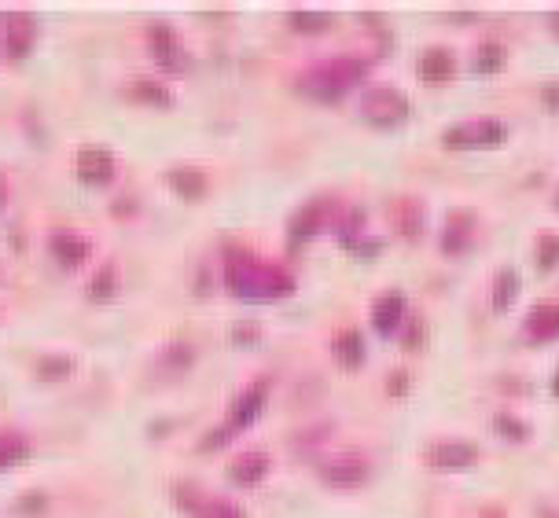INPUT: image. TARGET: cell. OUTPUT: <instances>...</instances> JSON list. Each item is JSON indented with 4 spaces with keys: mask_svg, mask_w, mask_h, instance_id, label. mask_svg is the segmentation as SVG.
<instances>
[{
    "mask_svg": "<svg viewBox=\"0 0 559 518\" xmlns=\"http://www.w3.org/2000/svg\"><path fill=\"white\" fill-rule=\"evenodd\" d=\"M479 456V445L468 438H442L423 452V460H427L431 471H468V467L479 463Z\"/></svg>",
    "mask_w": 559,
    "mask_h": 518,
    "instance_id": "cell-8",
    "label": "cell"
},
{
    "mask_svg": "<svg viewBox=\"0 0 559 518\" xmlns=\"http://www.w3.org/2000/svg\"><path fill=\"white\" fill-rule=\"evenodd\" d=\"M390 221H394V228H398L401 239L416 243V239L423 236L427 210H423V203L416 199V195H401V199H394V203H390Z\"/></svg>",
    "mask_w": 559,
    "mask_h": 518,
    "instance_id": "cell-13",
    "label": "cell"
},
{
    "mask_svg": "<svg viewBox=\"0 0 559 518\" xmlns=\"http://www.w3.org/2000/svg\"><path fill=\"white\" fill-rule=\"evenodd\" d=\"M534 261L541 272H556L559 269V232H541L534 247Z\"/></svg>",
    "mask_w": 559,
    "mask_h": 518,
    "instance_id": "cell-28",
    "label": "cell"
},
{
    "mask_svg": "<svg viewBox=\"0 0 559 518\" xmlns=\"http://www.w3.org/2000/svg\"><path fill=\"white\" fill-rule=\"evenodd\" d=\"M508 140V125L493 114H479V118H464V122L449 125L442 133L445 147H501Z\"/></svg>",
    "mask_w": 559,
    "mask_h": 518,
    "instance_id": "cell-5",
    "label": "cell"
},
{
    "mask_svg": "<svg viewBox=\"0 0 559 518\" xmlns=\"http://www.w3.org/2000/svg\"><path fill=\"white\" fill-rule=\"evenodd\" d=\"M541 100H545L552 111H559V81H548L545 89H541Z\"/></svg>",
    "mask_w": 559,
    "mask_h": 518,
    "instance_id": "cell-34",
    "label": "cell"
},
{
    "mask_svg": "<svg viewBox=\"0 0 559 518\" xmlns=\"http://www.w3.org/2000/svg\"><path fill=\"white\" fill-rule=\"evenodd\" d=\"M534 515H537V518H559V507H556V504H548V500H537V504H534Z\"/></svg>",
    "mask_w": 559,
    "mask_h": 518,
    "instance_id": "cell-35",
    "label": "cell"
},
{
    "mask_svg": "<svg viewBox=\"0 0 559 518\" xmlns=\"http://www.w3.org/2000/svg\"><path fill=\"white\" fill-rule=\"evenodd\" d=\"M552 394L559 397V368H556V375H552Z\"/></svg>",
    "mask_w": 559,
    "mask_h": 518,
    "instance_id": "cell-37",
    "label": "cell"
},
{
    "mask_svg": "<svg viewBox=\"0 0 559 518\" xmlns=\"http://www.w3.org/2000/svg\"><path fill=\"white\" fill-rule=\"evenodd\" d=\"M225 287L236 298H287L295 294V272L280 261L254 258L247 250H232L225 261Z\"/></svg>",
    "mask_w": 559,
    "mask_h": 518,
    "instance_id": "cell-1",
    "label": "cell"
},
{
    "mask_svg": "<svg viewBox=\"0 0 559 518\" xmlns=\"http://www.w3.org/2000/svg\"><path fill=\"white\" fill-rule=\"evenodd\" d=\"M70 372V357H45L41 361V375L45 379H56V375H67Z\"/></svg>",
    "mask_w": 559,
    "mask_h": 518,
    "instance_id": "cell-31",
    "label": "cell"
},
{
    "mask_svg": "<svg viewBox=\"0 0 559 518\" xmlns=\"http://www.w3.org/2000/svg\"><path fill=\"white\" fill-rule=\"evenodd\" d=\"M508 67V48L501 45V41H482L479 48H475V70L479 74H497V70Z\"/></svg>",
    "mask_w": 559,
    "mask_h": 518,
    "instance_id": "cell-24",
    "label": "cell"
},
{
    "mask_svg": "<svg viewBox=\"0 0 559 518\" xmlns=\"http://www.w3.org/2000/svg\"><path fill=\"white\" fill-rule=\"evenodd\" d=\"M115 291H118V265H115V261H107L103 269L92 272V280H89V298L103 302V298H115Z\"/></svg>",
    "mask_w": 559,
    "mask_h": 518,
    "instance_id": "cell-26",
    "label": "cell"
},
{
    "mask_svg": "<svg viewBox=\"0 0 559 518\" xmlns=\"http://www.w3.org/2000/svg\"><path fill=\"white\" fill-rule=\"evenodd\" d=\"M48 247H52V254H56L59 265H67V269H78L92 250L89 239L78 236V232H56V236L48 239Z\"/></svg>",
    "mask_w": 559,
    "mask_h": 518,
    "instance_id": "cell-19",
    "label": "cell"
},
{
    "mask_svg": "<svg viewBox=\"0 0 559 518\" xmlns=\"http://www.w3.org/2000/svg\"><path fill=\"white\" fill-rule=\"evenodd\" d=\"M170 188L181 199H203L206 195V173L203 169H192V166H177L170 173Z\"/></svg>",
    "mask_w": 559,
    "mask_h": 518,
    "instance_id": "cell-22",
    "label": "cell"
},
{
    "mask_svg": "<svg viewBox=\"0 0 559 518\" xmlns=\"http://www.w3.org/2000/svg\"><path fill=\"white\" fill-rule=\"evenodd\" d=\"M548 23H552V30H556V34H559V12L548 15Z\"/></svg>",
    "mask_w": 559,
    "mask_h": 518,
    "instance_id": "cell-36",
    "label": "cell"
},
{
    "mask_svg": "<svg viewBox=\"0 0 559 518\" xmlns=\"http://www.w3.org/2000/svg\"><path fill=\"white\" fill-rule=\"evenodd\" d=\"M331 353H335V361L343 364V368H361V361H365V338H361V331H354V327L339 331V335L331 338Z\"/></svg>",
    "mask_w": 559,
    "mask_h": 518,
    "instance_id": "cell-20",
    "label": "cell"
},
{
    "mask_svg": "<svg viewBox=\"0 0 559 518\" xmlns=\"http://www.w3.org/2000/svg\"><path fill=\"white\" fill-rule=\"evenodd\" d=\"M192 361H195L192 346H170V350L162 353V364H177V368H188Z\"/></svg>",
    "mask_w": 559,
    "mask_h": 518,
    "instance_id": "cell-30",
    "label": "cell"
},
{
    "mask_svg": "<svg viewBox=\"0 0 559 518\" xmlns=\"http://www.w3.org/2000/svg\"><path fill=\"white\" fill-rule=\"evenodd\" d=\"M372 74V56H361V52H343V56H328L320 59L317 67H309L302 74V92H309L313 100H343L346 92L361 85V81Z\"/></svg>",
    "mask_w": 559,
    "mask_h": 518,
    "instance_id": "cell-2",
    "label": "cell"
},
{
    "mask_svg": "<svg viewBox=\"0 0 559 518\" xmlns=\"http://www.w3.org/2000/svg\"><path fill=\"white\" fill-rule=\"evenodd\" d=\"M37 41V19L30 12L8 15V30H4V52L8 59H26Z\"/></svg>",
    "mask_w": 559,
    "mask_h": 518,
    "instance_id": "cell-12",
    "label": "cell"
},
{
    "mask_svg": "<svg viewBox=\"0 0 559 518\" xmlns=\"http://www.w3.org/2000/svg\"><path fill=\"white\" fill-rule=\"evenodd\" d=\"M265 401H269V379H254V383L247 386V390H243V394L236 397V401H232L229 419H225V427H217V430H210V434H206L203 449H206V452L217 449V445H225V441H229L232 434H240V430L251 427L254 419L262 416Z\"/></svg>",
    "mask_w": 559,
    "mask_h": 518,
    "instance_id": "cell-3",
    "label": "cell"
},
{
    "mask_svg": "<svg viewBox=\"0 0 559 518\" xmlns=\"http://www.w3.org/2000/svg\"><path fill=\"white\" fill-rule=\"evenodd\" d=\"M523 335L537 346L556 342L559 338V302H537L530 313L523 316Z\"/></svg>",
    "mask_w": 559,
    "mask_h": 518,
    "instance_id": "cell-10",
    "label": "cell"
},
{
    "mask_svg": "<svg viewBox=\"0 0 559 518\" xmlns=\"http://www.w3.org/2000/svg\"><path fill=\"white\" fill-rule=\"evenodd\" d=\"M269 467H273V463H269V456H265L262 449H247L229 463V478L236 485H258V482H265Z\"/></svg>",
    "mask_w": 559,
    "mask_h": 518,
    "instance_id": "cell-18",
    "label": "cell"
},
{
    "mask_svg": "<svg viewBox=\"0 0 559 518\" xmlns=\"http://www.w3.org/2000/svg\"><path fill=\"white\" fill-rule=\"evenodd\" d=\"M129 96L140 103H151V107H170L173 96L170 89L162 85V81H151V78H137L133 85H129Z\"/></svg>",
    "mask_w": 559,
    "mask_h": 518,
    "instance_id": "cell-25",
    "label": "cell"
},
{
    "mask_svg": "<svg viewBox=\"0 0 559 518\" xmlns=\"http://www.w3.org/2000/svg\"><path fill=\"white\" fill-rule=\"evenodd\" d=\"M320 478L331 489H361L372 478V460H365L361 452H339L320 463Z\"/></svg>",
    "mask_w": 559,
    "mask_h": 518,
    "instance_id": "cell-7",
    "label": "cell"
},
{
    "mask_svg": "<svg viewBox=\"0 0 559 518\" xmlns=\"http://www.w3.org/2000/svg\"><path fill=\"white\" fill-rule=\"evenodd\" d=\"M324 217H328V206H324V199H313V203L302 206V210L291 217V228H287V236H291V247H302L306 239L317 236L320 225H324Z\"/></svg>",
    "mask_w": 559,
    "mask_h": 518,
    "instance_id": "cell-17",
    "label": "cell"
},
{
    "mask_svg": "<svg viewBox=\"0 0 559 518\" xmlns=\"http://www.w3.org/2000/svg\"><path fill=\"white\" fill-rule=\"evenodd\" d=\"M74 169L85 184H107L115 177V155L107 147H81L74 158Z\"/></svg>",
    "mask_w": 559,
    "mask_h": 518,
    "instance_id": "cell-14",
    "label": "cell"
},
{
    "mask_svg": "<svg viewBox=\"0 0 559 518\" xmlns=\"http://www.w3.org/2000/svg\"><path fill=\"white\" fill-rule=\"evenodd\" d=\"M287 23L295 34H324L331 26V15L328 12H306V8H295V12L287 15Z\"/></svg>",
    "mask_w": 559,
    "mask_h": 518,
    "instance_id": "cell-27",
    "label": "cell"
},
{
    "mask_svg": "<svg viewBox=\"0 0 559 518\" xmlns=\"http://www.w3.org/2000/svg\"><path fill=\"white\" fill-rule=\"evenodd\" d=\"M420 338H423L420 320H405V346H420Z\"/></svg>",
    "mask_w": 559,
    "mask_h": 518,
    "instance_id": "cell-33",
    "label": "cell"
},
{
    "mask_svg": "<svg viewBox=\"0 0 559 518\" xmlns=\"http://www.w3.org/2000/svg\"><path fill=\"white\" fill-rule=\"evenodd\" d=\"M493 430H497L504 441H515V445H526V441L534 438V427H530L526 419L515 416V412H497V416H493Z\"/></svg>",
    "mask_w": 559,
    "mask_h": 518,
    "instance_id": "cell-23",
    "label": "cell"
},
{
    "mask_svg": "<svg viewBox=\"0 0 559 518\" xmlns=\"http://www.w3.org/2000/svg\"><path fill=\"white\" fill-rule=\"evenodd\" d=\"M552 203H556V210H559V188H556V199H552Z\"/></svg>",
    "mask_w": 559,
    "mask_h": 518,
    "instance_id": "cell-39",
    "label": "cell"
},
{
    "mask_svg": "<svg viewBox=\"0 0 559 518\" xmlns=\"http://www.w3.org/2000/svg\"><path fill=\"white\" fill-rule=\"evenodd\" d=\"M148 48L151 56H155V63L166 70H184L188 67V52H184L181 37H177V30L166 23H155L148 30Z\"/></svg>",
    "mask_w": 559,
    "mask_h": 518,
    "instance_id": "cell-9",
    "label": "cell"
},
{
    "mask_svg": "<svg viewBox=\"0 0 559 518\" xmlns=\"http://www.w3.org/2000/svg\"><path fill=\"white\" fill-rule=\"evenodd\" d=\"M416 74H420L427 85H442V81H449L453 74H457V56H453L445 45L423 48L420 59H416Z\"/></svg>",
    "mask_w": 559,
    "mask_h": 518,
    "instance_id": "cell-15",
    "label": "cell"
},
{
    "mask_svg": "<svg viewBox=\"0 0 559 518\" xmlns=\"http://www.w3.org/2000/svg\"><path fill=\"white\" fill-rule=\"evenodd\" d=\"M519 287H523V280H519V272L515 269L497 272V276H493V287H490L493 313H508V309L515 305V298H519Z\"/></svg>",
    "mask_w": 559,
    "mask_h": 518,
    "instance_id": "cell-21",
    "label": "cell"
},
{
    "mask_svg": "<svg viewBox=\"0 0 559 518\" xmlns=\"http://www.w3.org/2000/svg\"><path fill=\"white\" fill-rule=\"evenodd\" d=\"M173 504L181 507L188 518H247L240 504H232V500L217 493H206L199 485H177L173 489Z\"/></svg>",
    "mask_w": 559,
    "mask_h": 518,
    "instance_id": "cell-6",
    "label": "cell"
},
{
    "mask_svg": "<svg viewBox=\"0 0 559 518\" xmlns=\"http://www.w3.org/2000/svg\"><path fill=\"white\" fill-rule=\"evenodd\" d=\"M30 456V441L23 434H0V471Z\"/></svg>",
    "mask_w": 559,
    "mask_h": 518,
    "instance_id": "cell-29",
    "label": "cell"
},
{
    "mask_svg": "<svg viewBox=\"0 0 559 518\" xmlns=\"http://www.w3.org/2000/svg\"><path fill=\"white\" fill-rule=\"evenodd\" d=\"M361 114H365L372 125H383V129H387V125H401L409 118L412 103L398 85L379 81V85H368V89L361 92Z\"/></svg>",
    "mask_w": 559,
    "mask_h": 518,
    "instance_id": "cell-4",
    "label": "cell"
},
{
    "mask_svg": "<svg viewBox=\"0 0 559 518\" xmlns=\"http://www.w3.org/2000/svg\"><path fill=\"white\" fill-rule=\"evenodd\" d=\"M475 243V217L468 210H457V214L445 217V228H442V254H464V250Z\"/></svg>",
    "mask_w": 559,
    "mask_h": 518,
    "instance_id": "cell-16",
    "label": "cell"
},
{
    "mask_svg": "<svg viewBox=\"0 0 559 518\" xmlns=\"http://www.w3.org/2000/svg\"><path fill=\"white\" fill-rule=\"evenodd\" d=\"M405 313H409L405 294L398 291L379 294L376 302H372V327H376L379 335H398L401 327H405Z\"/></svg>",
    "mask_w": 559,
    "mask_h": 518,
    "instance_id": "cell-11",
    "label": "cell"
},
{
    "mask_svg": "<svg viewBox=\"0 0 559 518\" xmlns=\"http://www.w3.org/2000/svg\"><path fill=\"white\" fill-rule=\"evenodd\" d=\"M387 390H390V394H409V372H405V368H398V372H390Z\"/></svg>",
    "mask_w": 559,
    "mask_h": 518,
    "instance_id": "cell-32",
    "label": "cell"
},
{
    "mask_svg": "<svg viewBox=\"0 0 559 518\" xmlns=\"http://www.w3.org/2000/svg\"><path fill=\"white\" fill-rule=\"evenodd\" d=\"M0 206H4V177H0Z\"/></svg>",
    "mask_w": 559,
    "mask_h": 518,
    "instance_id": "cell-38",
    "label": "cell"
}]
</instances>
